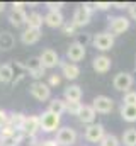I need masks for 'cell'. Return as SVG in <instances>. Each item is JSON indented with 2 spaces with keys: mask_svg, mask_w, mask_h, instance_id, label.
Returning a JSON list of instances; mask_svg holds the SVG:
<instances>
[{
  "mask_svg": "<svg viewBox=\"0 0 136 146\" xmlns=\"http://www.w3.org/2000/svg\"><path fill=\"white\" fill-rule=\"evenodd\" d=\"M39 121H41V131H44V133H55L60 127L61 115H58L55 112H49V110H44L39 115Z\"/></svg>",
  "mask_w": 136,
  "mask_h": 146,
  "instance_id": "1",
  "label": "cell"
},
{
  "mask_svg": "<svg viewBox=\"0 0 136 146\" xmlns=\"http://www.w3.org/2000/svg\"><path fill=\"white\" fill-rule=\"evenodd\" d=\"M131 26V21L124 15H116L112 19H109V33L112 36H119V34H124Z\"/></svg>",
  "mask_w": 136,
  "mask_h": 146,
  "instance_id": "2",
  "label": "cell"
},
{
  "mask_svg": "<svg viewBox=\"0 0 136 146\" xmlns=\"http://www.w3.org/2000/svg\"><path fill=\"white\" fill-rule=\"evenodd\" d=\"M133 83H135V78H133V75H131V73H126V72L117 73V75L114 76V80H112V85H114V88H116V90H119V92H124V94L131 92V87H133Z\"/></svg>",
  "mask_w": 136,
  "mask_h": 146,
  "instance_id": "3",
  "label": "cell"
},
{
  "mask_svg": "<svg viewBox=\"0 0 136 146\" xmlns=\"http://www.w3.org/2000/svg\"><path fill=\"white\" fill-rule=\"evenodd\" d=\"M29 92H31V95L34 99L39 100V102H44V100H48L51 97V87L48 83H44V82H39V80L31 83Z\"/></svg>",
  "mask_w": 136,
  "mask_h": 146,
  "instance_id": "4",
  "label": "cell"
},
{
  "mask_svg": "<svg viewBox=\"0 0 136 146\" xmlns=\"http://www.w3.org/2000/svg\"><path fill=\"white\" fill-rule=\"evenodd\" d=\"M55 139L60 146H73L77 143V131L73 127H70V126L61 127V129H58Z\"/></svg>",
  "mask_w": 136,
  "mask_h": 146,
  "instance_id": "5",
  "label": "cell"
},
{
  "mask_svg": "<svg viewBox=\"0 0 136 146\" xmlns=\"http://www.w3.org/2000/svg\"><path fill=\"white\" fill-rule=\"evenodd\" d=\"M92 44H94V48L99 49V51H109V49H112V46H114V36H112L111 33H99V34L94 36Z\"/></svg>",
  "mask_w": 136,
  "mask_h": 146,
  "instance_id": "6",
  "label": "cell"
},
{
  "mask_svg": "<svg viewBox=\"0 0 136 146\" xmlns=\"http://www.w3.org/2000/svg\"><path fill=\"white\" fill-rule=\"evenodd\" d=\"M37 131H41V121L39 115H26V121L22 124L21 133L24 136H36Z\"/></svg>",
  "mask_w": 136,
  "mask_h": 146,
  "instance_id": "7",
  "label": "cell"
},
{
  "mask_svg": "<svg viewBox=\"0 0 136 146\" xmlns=\"http://www.w3.org/2000/svg\"><path fill=\"white\" fill-rule=\"evenodd\" d=\"M85 139L90 143H101L102 139L105 138V131L102 124H90L85 127Z\"/></svg>",
  "mask_w": 136,
  "mask_h": 146,
  "instance_id": "8",
  "label": "cell"
},
{
  "mask_svg": "<svg viewBox=\"0 0 136 146\" xmlns=\"http://www.w3.org/2000/svg\"><path fill=\"white\" fill-rule=\"evenodd\" d=\"M39 60H41V63H43V66L48 70V68H55V66H58L61 61H60V54L55 51V49H44L41 54H39Z\"/></svg>",
  "mask_w": 136,
  "mask_h": 146,
  "instance_id": "9",
  "label": "cell"
},
{
  "mask_svg": "<svg viewBox=\"0 0 136 146\" xmlns=\"http://www.w3.org/2000/svg\"><path fill=\"white\" fill-rule=\"evenodd\" d=\"M92 107L97 114H109L114 107V102H112V99H109L105 95H97L92 102Z\"/></svg>",
  "mask_w": 136,
  "mask_h": 146,
  "instance_id": "10",
  "label": "cell"
},
{
  "mask_svg": "<svg viewBox=\"0 0 136 146\" xmlns=\"http://www.w3.org/2000/svg\"><path fill=\"white\" fill-rule=\"evenodd\" d=\"M67 58H68L70 63H75V65H77V61H82V60L85 58V46L78 44L77 41L71 42L67 49Z\"/></svg>",
  "mask_w": 136,
  "mask_h": 146,
  "instance_id": "11",
  "label": "cell"
},
{
  "mask_svg": "<svg viewBox=\"0 0 136 146\" xmlns=\"http://www.w3.org/2000/svg\"><path fill=\"white\" fill-rule=\"evenodd\" d=\"M90 15H92V14H90L83 5H80V7H77V9H75L71 22H73L77 27H83V26H87V24L90 22Z\"/></svg>",
  "mask_w": 136,
  "mask_h": 146,
  "instance_id": "12",
  "label": "cell"
},
{
  "mask_svg": "<svg viewBox=\"0 0 136 146\" xmlns=\"http://www.w3.org/2000/svg\"><path fill=\"white\" fill-rule=\"evenodd\" d=\"M111 66H112V61H111V58L109 56H105V54H99V56H95L94 60H92V68H94V72L101 73H107L111 70Z\"/></svg>",
  "mask_w": 136,
  "mask_h": 146,
  "instance_id": "13",
  "label": "cell"
},
{
  "mask_svg": "<svg viewBox=\"0 0 136 146\" xmlns=\"http://www.w3.org/2000/svg\"><path fill=\"white\" fill-rule=\"evenodd\" d=\"M44 24H46L48 27H53V29L63 27V26H65V17H63L61 12H51V10H49V12L44 15Z\"/></svg>",
  "mask_w": 136,
  "mask_h": 146,
  "instance_id": "14",
  "label": "cell"
},
{
  "mask_svg": "<svg viewBox=\"0 0 136 146\" xmlns=\"http://www.w3.org/2000/svg\"><path fill=\"white\" fill-rule=\"evenodd\" d=\"M95 117H97V112L94 110L92 106H82L80 114H78L80 122H83V124L90 126V124H95Z\"/></svg>",
  "mask_w": 136,
  "mask_h": 146,
  "instance_id": "15",
  "label": "cell"
},
{
  "mask_svg": "<svg viewBox=\"0 0 136 146\" xmlns=\"http://www.w3.org/2000/svg\"><path fill=\"white\" fill-rule=\"evenodd\" d=\"M60 66H61V75H63L65 78H68V80H77V78H78V75H80L78 65L70 63V61H61Z\"/></svg>",
  "mask_w": 136,
  "mask_h": 146,
  "instance_id": "16",
  "label": "cell"
},
{
  "mask_svg": "<svg viewBox=\"0 0 136 146\" xmlns=\"http://www.w3.org/2000/svg\"><path fill=\"white\" fill-rule=\"evenodd\" d=\"M27 17L29 15L24 10H15V9H12L9 14V21L14 27H22L24 24H27Z\"/></svg>",
  "mask_w": 136,
  "mask_h": 146,
  "instance_id": "17",
  "label": "cell"
},
{
  "mask_svg": "<svg viewBox=\"0 0 136 146\" xmlns=\"http://www.w3.org/2000/svg\"><path fill=\"white\" fill-rule=\"evenodd\" d=\"M41 39V29H26L22 34H21V41H22V44H36L37 41Z\"/></svg>",
  "mask_w": 136,
  "mask_h": 146,
  "instance_id": "18",
  "label": "cell"
},
{
  "mask_svg": "<svg viewBox=\"0 0 136 146\" xmlns=\"http://www.w3.org/2000/svg\"><path fill=\"white\" fill-rule=\"evenodd\" d=\"M67 102H80L82 100V88L78 85H70L63 92Z\"/></svg>",
  "mask_w": 136,
  "mask_h": 146,
  "instance_id": "19",
  "label": "cell"
},
{
  "mask_svg": "<svg viewBox=\"0 0 136 146\" xmlns=\"http://www.w3.org/2000/svg\"><path fill=\"white\" fill-rule=\"evenodd\" d=\"M14 44H15V39H14V36H12L9 31H2V33H0V49H2V51L12 49Z\"/></svg>",
  "mask_w": 136,
  "mask_h": 146,
  "instance_id": "20",
  "label": "cell"
},
{
  "mask_svg": "<svg viewBox=\"0 0 136 146\" xmlns=\"http://www.w3.org/2000/svg\"><path fill=\"white\" fill-rule=\"evenodd\" d=\"M121 117L126 121V122H136V106H121L119 109Z\"/></svg>",
  "mask_w": 136,
  "mask_h": 146,
  "instance_id": "21",
  "label": "cell"
},
{
  "mask_svg": "<svg viewBox=\"0 0 136 146\" xmlns=\"http://www.w3.org/2000/svg\"><path fill=\"white\" fill-rule=\"evenodd\" d=\"M48 110L49 112H55L58 115H61L63 112H67V102L63 99H51L49 106H48Z\"/></svg>",
  "mask_w": 136,
  "mask_h": 146,
  "instance_id": "22",
  "label": "cell"
},
{
  "mask_svg": "<svg viewBox=\"0 0 136 146\" xmlns=\"http://www.w3.org/2000/svg\"><path fill=\"white\" fill-rule=\"evenodd\" d=\"M43 22H44V17L39 12H31L27 17V27L29 29H41Z\"/></svg>",
  "mask_w": 136,
  "mask_h": 146,
  "instance_id": "23",
  "label": "cell"
},
{
  "mask_svg": "<svg viewBox=\"0 0 136 146\" xmlns=\"http://www.w3.org/2000/svg\"><path fill=\"white\" fill-rule=\"evenodd\" d=\"M121 143L124 146H136V129L135 127H129V129H126L123 133Z\"/></svg>",
  "mask_w": 136,
  "mask_h": 146,
  "instance_id": "24",
  "label": "cell"
},
{
  "mask_svg": "<svg viewBox=\"0 0 136 146\" xmlns=\"http://www.w3.org/2000/svg\"><path fill=\"white\" fill-rule=\"evenodd\" d=\"M24 121H26V115L24 114H21V112H14V114H10L9 115V124L15 129V131H21L22 129V124H24Z\"/></svg>",
  "mask_w": 136,
  "mask_h": 146,
  "instance_id": "25",
  "label": "cell"
},
{
  "mask_svg": "<svg viewBox=\"0 0 136 146\" xmlns=\"http://www.w3.org/2000/svg\"><path fill=\"white\" fill-rule=\"evenodd\" d=\"M22 133L21 131H17V133H14L12 136H9V138H5V139H0V146H21V141H22Z\"/></svg>",
  "mask_w": 136,
  "mask_h": 146,
  "instance_id": "26",
  "label": "cell"
},
{
  "mask_svg": "<svg viewBox=\"0 0 136 146\" xmlns=\"http://www.w3.org/2000/svg\"><path fill=\"white\" fill-rule=\"evenodd\" d=\"M12 78H14V68H12V65H2L0 66V82L2 83H9V82H12Z\"/></svg>",
  "mask_w": 136,
  "mask_h": 146,
  "instance_id": "27",
  "label": "cell"
},
{
  "mask_svg": "<svg viewBox=\"0 0 136 146\" xmlns=\"http://www.w3.org/2000/svg\"><path fill=\"white\" fill-rule=\"evenodd\" d=\"M65 102H67V100H65ZM80 109H82V104H80V102H67V112H68V114H71V115H77V117H78Z\"/></svg>",
  "mask_w": 136,
  "mask_h": 146,
  "instance_id": "28",
  "label": "cell"
},
{
  "mask_svg": "<svg viewBox=\"0 0 136 146\" xmlns=\"http://www.w3.org/2000/svg\"><path fill=\"white\" fill-rule=\"evenodd\" d=\"M119 139L114 134H105V138L101 141V146H119Z\"/></svg>",
  "mask_w": 136,
  "mask_h": 146,
  "instance_id": "29",
  "label": "cell"
},
{
  "mask_svg": "<svg viewBox=\"0 0 136 146\" xmlns=\"http://www.w3.org/2000/svg\"><path fill=\"white\" fill-rule=\"evenodd\" d=\"M14 133H17V131H15V129H14V127H12L9 122H7L5 126H2V127H0V139H5V138L12 136Z\"/></svg>",
  "mask_w": 136,
  "mask_h": 146,
  "instance_id": "30",
  "label": "cell"
},
{
  "mask_svg": "<svg viewBox=\"0 0 136 146\" xmlns=\"http://www.w3.org/2000/svg\"><path fill=\"white\" fill-rule=\"evenodd\" d=\"M123 104L124 106H136V92H128V94H124V97H123Z\"/></svg>",
  "mask_w": 136,
  "mask_h": 146,
  "instance_id": "31",
  "label": "cell"
},
{
  "mask_svg": "<svg viewBox=\"0 0 136 146\" xmlns=\"http://www.w3.org/2000/svg\"><path fill=\"white\" fill-rule=\"evenodd\" d=\"M61 29H63V33H65L67 36H77V26H75L73 22H67Z\"/></svg>",
  "mask_w": 136,
  "mask_h": 146,
  "instance_id": "32",
  "label": "cell"
},
{
  "mask_svg": "<svg viewBox=\"0 0 136 146\" xmlns=\"http://www.w3.org/2000/svg\"><path fill=\"white\" fill-rule=\"evenodd\" d=\"M46 7L51 12H61V9L65 7V3L63 2H46Z\"/></svg>",
  "mask_w": 136,
  "mask_h": 146,
  "instance_id": "33",
  "label": "cell"
},
{
  "mask_svg": "<svg viewBox=\"0 0 136 146\" xmlns=\"http://www.w3.org/2000/svg\"><path fill=\"white\" fill-rule=\"evenodd\" d=\"M39 143L36 141V136H22L21 146H37Z\"/></svg>",
  "mask_w": 136,
  "mask_h": 146,
  "instance_id": "34",
  "label": "cell"
},
{
  "mask_svg": "<svg viewBox=\"0 0 136 146\" xmlns=\"http://www.w3.org/2000/svg\"><path fill=\"white\" fill-rule=\"evenodd\" d=\"M92 39H94V37H90V34H80L78 39H77V42H78V44H82V46H85V44L92 42Z\"/></svg>",
  "mask_w": 136,
  "mask_h": 146,
  "instance_id": "35",
  "label": "cell"
},
{
  "mask_svg": "<svg viewBox=\"0 0 136 146\" xmlns=\"http://www.w3.org/2000/svg\"><path fill=\"white\" fill-rule=\"evenodd\" d=\"M60 83H61V76L60 75H56V73L55 75H49V83H48L49 87H56Z\"/></svg>",
  "mask_w": 136,
  "mask_h": 146,
  "instance_id": "36",
  "label": "cell"
},
{
  "mask_svg": "<svg viewBox=\"0 0 136 146\" xmlns=\"http://www.w3.org/2000/svg\"><path fill=\"white\" fill-rule=\"evenodd\" d=\"M111 7H112L111 2H97V10H107Z\"/></svg>",
  "mask_w": 136,
  "mask_h": 146,
  "instance_id": "37",
  "label": "cell"
},
{
  "mask_svg": "<svg viewBox=\"0 0 136 146\" xmlns=\"http://www.w3.org/2000/svg\"><path fill=\"white\" fill-rule=\"evenodd\" d=\"M83 7L92 14L94 10H97V2H87V3H83Z\"/></svg>",
  "mask_w": 136,
  "mask_h": 146,
  "instance_id": "38",
  "label": "cell"
},
{
  "mask_svg": "<svg viewBox=\"0 0 136 146\" xmlns=\"http://www.w3.org/2000/svg\"><path fill=\"white\" fill-rule=\"evenodd\" d=\"M7 122H9V115H7V112H5V110H0V127L5 126Z\"/></svg>",
  "mask_w": 136,
  "mask_h": 146,
  "instance_id": "39",
  "label": "cell"
},
{
  "mask_svg": "<svg viewBox=\"0 0 136 146\" xmlns=\"http://www.w3.org/2000/svg\"><path fill=\"white\" fill-rule=\"evenodd\" d=\"M37 146H60L56 143V139H44V141H41Z\"/></svg>",
  "mask_w": 136,
  "mask_h": 146,
  "instance_id": "40",
  "label": "cell"
},
{
  "mask_svg": "<svg viewBox=\"0 0 136 146\" xmlns=\"http://www.w3.org/2000/svg\"><path fill=\"white\" fill-rule=\"evenodd\" d=\"M129 5L131 3H126V2H114L112 3V7H116V9H126V7L129 9Z\"/></svg>",
  "mask_w": 136,
  "mask_h": 146,
  "instance_id": "41",
  "label": "cell"
},
{
  "mask_svg": "<svg viewBox=\"0 0 136 146\" xmlns=\"http://www.w3.org/2000/svg\"><path fill=\"white\" fill-rule=\"evenodd\" d=\"M128 10H129V17H131V19H135V21H136V3H131Z\"/></svg>",
  "mask_w": 136,
  "mask_h": 146,
  "instance_id": "42",
  "label": "cell"
},
{
  "mask_svg": "<svg viewBox=\"0 0 136 146\" xmlns=\"http://www.w3.org/2000/svg\"><path fill=\"white\" fill-rule=\"evenodd\" d=\"M27 3H22V2H14L12 3V9H15V10H24V7H26Z\"/></svg>",
  "mask_w": 136,
  "mask_h": 146,
  "instance_id": "43",
  "label": "cell"
},
{
  "mask_svg": "<svg viewBox=\"0 0 136 146\" xmlns=\"http://www.w3.org/2000/svg\"><path fill=\"white\" fill-rule=\"evenodd\" d=\"M5 10V3L3 2H0V12H3Z\"/></svg>",
  "mask_w": 136,
  "mask_h": 146,
  "instance_id": "44",
  "label": "cell"
}]
</instances>
